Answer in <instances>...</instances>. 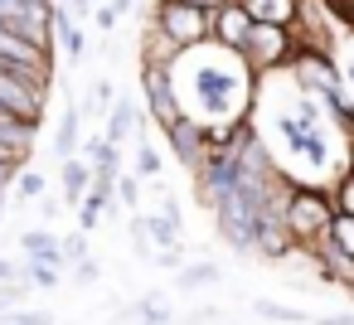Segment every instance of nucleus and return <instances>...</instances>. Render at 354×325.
Returning a JSON list of instances; mask_svg holds the SVG:
<instances>
[{
	"label": "nucleus",
	"instance_id": "21",
	"mask_svg": "<svg viewBox=\"0 0 354 325\" xmlns=\"http://www.w3.org/2000/svg\"><path fill=\"white\" fill-rule=\"evenodd\" d=\"M141 325H170V310H165L160 296H146L141 301Z\"/></svg>",
	"mask_w": 354,
	"mask_h": 325
},
{
	"label": "nucleus",
	"instance_id": "19",
	"mask_svg": "<svg viewBox=\"0 0 354 325\" xmlns=\"http://www.w3.org/2000/svg\"><path fill=\"white\" fill-rule=\"evenodd\" d=\"M330 199H335V214H354V170H344V180L330 189Z\"/></svg>",
	"mask_w": 354,
	"mask_h": 325
},
{
	"label": "nucleus",
	"instance_id": "11",
	"mask_svg": "<svg viewBox=\"0 0 354 325\" xmlns=\"http://www.w3.org/2000/svg\"><path fill=\"white\" fill-rule=\"evenodd\" d=\"M131 127H136V107H131V98H117V102H112V117H107V141L122 146Z\"/></svg>",
	"mask_w": 354,
	"mask_h": 325
},
{
	"label": "nucleus",
	"instance_id": "14",
	"mask_svg": "<svg viewBox=\"0 0 354 325\" xmlns=\"http://www.w3.org/2000/svg\"><path fill=\"white\" fill-rule=\"evenodd\" d=\"M209 281H218V262H189V267L175 277L180 291H199V286H209Z\"/></svg>",
	"mask_w": 354,
	"mask_h": 325
},
{
	"label": "nucleus",
	"instance_id": "5",
	"mask_svg": "<svg viewBox=\"0 0 354 325\" xmlns=\"http://www.w3.org/2000/svg\"><path fill=\"white\" fill-rule=\"evenodd\" d=\"M248 30H252V15L243 10V0H223V6H209V44L238 54L243 39H248Z\"/></svg>",
	"mask_w": 354,
	"mask_h": 325
},
{
	"label": "nucleus",
	"instance_id": "3",
	"mask_svg": "<svg viewBox=\"0 0 354 325\" xmlns=\"http://www.w3.org/2000/svg\"><path fill=\"white\" fill-rule=\"evenodd\" d=\"M291 54H296V30H286V25H252L248 39H243V49H238V59H243L252 73L286 68Z\"/></svg>",
	"mask_w": 354,
	"mask_h": 325
},
{
	"label": "nucleus",
	"instance_id": "23",
	"mask_svg": "<svg viewBox=\"0 0 354 325\" xmlns=\"http://www.w3.org/2000/svg\"><path fill=\"white\" fill-rule=\"evenodd\" d=\"M15 189H20L25 199H39V194H44V175H35V170H20V175H15Z\"/></svg>",
	"mask_w": 354,
	"mask_h": 325
},
{
	"label": "nucleus",
	"instance_id": "26",
	"mask_svg": "<svg viewBox=\"0 0 354 325\" xmlns=\"http://www.w3.org/2000/svg\"><path fill=\"white\" fill-rule=\"evenodd\" d=\"M112 189H117V199H122V204H136V175H117V185H112Z\"/></svg>",
	"mask_w": 354,
	"mask_h": 325
},
{
	"label": "nucleus",
	"instance_id": "7",
	"mask_svg": "<svg viewBox=\"0 0 354 325\" xmlns=\"http://www.w3.org/2000/svg\"><path fill=\"white\" fill-rule=\"evenodd\" d=\"M301 252H310L320 281H339L344 291H354V257H344L339 248H330V238H320V243H310V248H301Z\"/></svg>",
	"mask_w": 354,
	"mask_h": 325
},
{
	"label": "nucleus",
	"instance_id": "6",
	"mask_svg": "<svg viewBox=\"0 0 354 325\" xmlns=\"http://www.w3.org/2000/svg\"><path fill=\"white\" fill-rule=\"evenodd\" d=\"M141 88H146V107H151V122L165 127L170 117H180V93H175V78L170 68H141Z\"/></svg>",
	"mask_w": 354,
	"mask_h": 325
},
{
	"label": "nucleus",
	"instance_id": "24",
	"mask_svg": "<svg viewBox=\"0 0 354 325\" xmlns=\"http://www.w3.org/2000/svg\"><path fill=\"white\" fill-rule=\"evenodd\" d=\"M83 238H88V233H68V238L59 243V257H64V262H78V257H88V243H83Z\"/></svg>",
	"mask_w": 354,
	"mask_h": 325
},
{
	"label": "nucleus",
	"instance_id": "22",
	"mask_svg": "<svg viewBox=\"0 0 354 325\" xmlns=\"http://www.w3.org/2000/svg\"><path fill=\"white\" fill-rule=\"evenodd\" d=\"M257 315H262V320H281V325H286V320H301V310H291V306H281V301H257Z\"/></svg>",
	"mask_w": 354,
	"mask_h": 325
},
{
	"label": "nucleus",
	"instance_id": "29",
	"mask_svg": "<svg viewBox=\"0 0 354 325\" xmlns=\"http://www.w3.org/2000/svg\"><path fill=\"white\" fill-rule=\"evenodd\" d=\"M320 325H354V315H330V320H320Z\"/></svg>",
	"mask_w": 354,
	"mask_h": 325
},
{
	"label": "nucleus",
	"instance_id": "32",
	"mask_svg": "<svg viewBox=\"0 0 354 325\" xmlns=\"http://www.w3.org/2000/svg\"><path fill=\"white\" fill-rule=\"evenodd\" d=\"M344 25H349V35H354V10H349V15H344Z\"/></svg>",
	"mask_w": 354,
	"mask_h": 325
},
{
	"label": "nucleus",
	"instance_id": "34",
	"mask_svg": "<svg viewBox=\"0 0 354 325\" xmlns=\"http://www.w3.org/2000/svg\"><path fill=\"white\" fill-rule=\"evenodd\" d=\"M6 306H10V301H6V286H0V310H6Z\"/></svg>",
	"mask_w": 354,
	"mask_h": 325
},
{
	"label": "nucleus",
	"instance_id": "33",
	"mask_svg": "<svg viewBox=\"0 0 354 325\" xmlns=\"http://www.w3.org/2000/svg\"><path fill=\"white\" fill-rule=\"evenodd\" d=\"M194 6H223V0H194Z\"/></svg>",
	"mask_w": 354,
	"mask_h": 325
},
{
	"label": "nucleus",
	"instance_id": "2",
	"mask_svg": "<svg viewBox=\"0 0 354 325\" xmlns=\"http://www.w3.org/2000/svg\"><path fill=\"white\" fill-rule=\"evenodd\" d=\"M151 25L160 35H170L180 49L209 44V6H194V0H156Z\"/></svg>",
	"mask_w": 354,
	"mask_h": 325
},
{
	"label": "nucleus",
	"instance_id": "30",
	"mask_svg": "<svg viewBox=\"0 0 354 325\" xmlns=\"http://www.w3.org/2000/svg\"><path fill=\"white\" fill-rule=\"evenodd\" d=\"M10 277H15V272H10V262H6V257H0V286H6Z\"/></svg>",
	"mask_w": 354,
	"mask_h": 325
},
{
	"label": "nucleus",
	"instance_id": "17",
	"mask_svg": "<svg viewBox=\"0 0 354 325\" xmlns=\"http://www.w3.org/2000/svg\"><path fill=\"white\" fill-rule=\"evenodd\" d=\"M64 262L59 257H30V286H59Z\"/></svg>",
	"mask_w": 354,
	"mask_h": 325
},
{
	"label": "nucleus",
	"instance_id": "25",
	"mask_svg": "<svg viewBox=\"0 0 354 325\" xmlns=\"http://www.w3.org/2000/svg\"><path fill=\"white\" fill-rule=\"evenodd\" d=\"M73 281H78V286L97 281V262H93V257H78V262H73Z\"/></svg>",
	"mask_w": 354,
	"mask_h": 325
},
{
	"label": "nucleus",
	"instance_id": "10",
	"mask_svg": "<svg viewBox=\"0 0 354 325\" xmlns=\"http://www.w3.org/2000/svg\"><path fill=\"white\" fill-rule=\"evenodd\" d=\"M180 54H185V49H180L170 35H160L156 25H146V35H141V68H170Z\"/></svg>",
	"mask_w": 354,
	"mask_h": 325
},
{
	"label": "nucleus",
	"instance_id": "1",
	"mask_svg": "<svg viewBox=\"0 0 354 325\" xmlns=\"http://www.w3.org/2000/svg\"><path fill=\"white\" fill-rule=\"evenodd\" d=\"M330 219H335V199H330V189H320V185H296V189L286 194L281 228L291 233V243H296V248L320 243V238H325V228H330Z\"/></svg>",
	"mask_w": 354,
	"mask_h": 325
},
{
	"label": "nucleus",
	"instance_id": "31",
	"mask_svg": "<svg viewBox=\"0 0 354 325\" xmlns=\"http://www.w3.org/2000/svg\"><path fill=\"white\" fill-rule=\"evenodd\" d=\"M112 10H117V15H127V10H131V0H112Z\"/></svg>",
	"mask_w": 354,
	"mask_h": 325
},
{
	"label": "nucleus",
	"instance_id": "18",
	"mask_svg": "<svg viewBox=\"0 0 354 325\" xmlns=\"http://www.w3.org/2000/svg\"><path fill=\"white\" fill-rule=\"evenodd\" d=\"M25 252L30 257H59V238L49 233V228H35V233H25ZM64 262V257H59Z\"/></svg>",
	"mask_w": 354,
	"mask_h": 325
},
{
	"label": "nucleus",
	"instance_id": "28",
	"mask_svg": "<svg viewBox=\"0 0 354 325\" xmlns=\"http://www.w3.org/2000/svg\"><path fill=\"white\" fill-rule=\"evenodd\" d=\"M320 6H325V10H330V15H339V20H344V15H349V10H354V0H320Z\"/></svg>",
	"mask_w": 354,
	"mask_h": 325
},
{
	"label": "nucleus",
	"instance_id": "9",
	"mask_svg": "<svg viewBox=\"0 0 354 325\" xmlns=\"http://www.w3.org/2000/svg\"><path fill=\"white\" fill-rule=\"evenodd\" d=\"M252 257H262V262H286V257H296V243H291V233L281 228V219H262V223H257Z\"/></svg>",
	"mask_w": 354,
	"mask_h": 325
},
{
	"label": "nucleus",
	"instance_id": "16",
	"mask_svg": "<svg viewBox=\"0 0 354 325\" xmlns=\"http://www.w3.org/2000/svg\"><path fill=\"white\" fill-rule=\"evenodd\" d=\"M83 189H88V165H83L78 156H64V194L78 204V199H83Z\"/></svg>",
	"mask_w": 354,
	"mask_h": 325
},
{
	"label": "nucleus",
	"instance_id": "20",
	"mask_svg": "<svg viewBox=\"0 0 354 325\" xmlns=\"http://www.w3.org/2000/svg\"><path fill=\"white\" fill-rule=\"evenodd\" d=\"M136 175H141V180H156V175H160V156H156L151 141H141V151H136Z\"/></svg>",
	"mask_w": 354,
	"mask_h": 325
},
{
	"label": "nucleus",
	"instance_id": "27",
	"mask_svg": "<svg viewBox=\"0 0 354 325\" xmlns=\"http://www.w3.org/2000/svg\"><path fill=\"white\" fill-rule=\"evenodd\" d=\"M10 325H49V320H44L39 310H15V315H10Z\"/></svg>",
	"mask_w": 354,
	"mask_h": 325
},
{
	"label": "nucleus",
	"instance_id": "15",
	"mask_svg": "<svg viewBox=\"0 0 354 325\" xmlns=\"http://www.w3.org/2000/svg\"><path fill=\"white\" fill-rule=\"evenodd\" d=\"M325 238H330V248H339L344 257H354V214H335L330 228H325Z\"/></svg>",
	"mask_w": 354,
	"mask_h": 325
},
{
	"label": "nucleus",
	"instance_id": "12",
	"mask_svg": "<svg viewBox=\"0 0 354 325\" xmlns=\"http://www.w3.org/2000/svg\"><path fill=\"white\" fill-rule=\"evenodd\" d=\"M54 35L64 39V49H68L73 59H83V54H88V44H83V30L73 25V15H64V10H54Z\"/></svg>",
	"mask_w": 354,
	"mask_h": 325
},
{
	"label": "nucleus",
	"instance_id": "37",
	"mask_svg": "<svg viewBox=\"0 0 354 325\" xmlns=\"http://www.w3.org/2000/svg\"><path fill=\"white\" fill-rule=\"evenodd\" d=\"M349 170H354V165H349Z\"/></svg>",
	"mask_w": 354,
	"mask_h": 325
},
{
	"label": "nucleus",
	"instance_id": "35",
	"mask_svg": "<svg viewBox=\"0 0 354 325\" xmlns=\"http://www.w3.org/2000/svg\"><path fill=\"white\" fill-rule=\"evenodd\" d=\"M349 151H354V127H349Z\"/></svg>",
	"mask_w": 354,
	"mask_h": 325
},
{
	"label": "nucleus",
	"instance_id": "4",
	"mask_svg": "<svg viewBox=\"0 0 354 325\" xmlns=\"http://www.w3.org/2000/svg\"><path fill=\"white\" fill-rule=\"evenodd\" d=\"M160 131H165V146L175 151L180 165H189V170L204 165V156H209V131H204V122H194L189 112H180V117H170Z\"/></svg>",
	"mask_w": 354,
	"mask_h": 325
},
{
	"label": "nucleus",
	"instance_id": "8",
	"mask_svg": "<svg viewBox=\"0 0 354 325\" xmlns=\"http://www.w3.org/2000/svg\"><path fill=\"white\" fill-rule=\"evenodd\" d=\"M243 10L252 15V25H286V30H296L306 20L301 0H243Z\"/></svg>",
	"mask_w": 354,
	"mask_h": 325
},
{
	"label": "nucleus",
	"instance_id": "36",
	"mask_svg": "<svg viewBox=\"0 0 354 325\" xmlns=\"http://www.w3.org/2000/svg\"><path fill=\"white\" fill-rule=\"evenodd\" d=\"M0 214H6V204H0Z\"/></svg>",
	"mask_w": 354,
	"mask_h": 325
},
{
	"label": "nucleus",
	"instance_id": "13",
	"mask_svg": "<svg viewBox=\"0 0 354 325\" xmlns=\"http://www.w3.org/2000/svg\"><path fill=\"white\" fill-rule=\"evenodd\" d=\"M54 151L59 156H78V107H68L59 117V131H54Z\"/></svg>",
	"mask_w": 354,
	"mask_h": 325
}]
</instances>
